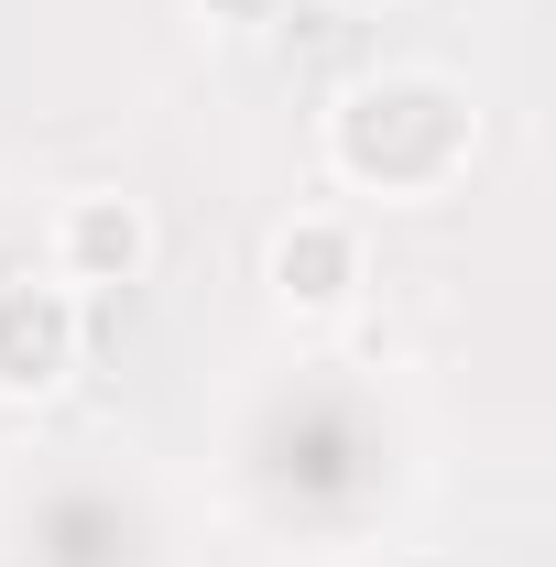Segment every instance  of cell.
Listing matches in <instances>:
<instances>
[{
    "label": "cell",
    "instance_id": "cell-1",
    "mask_svg": "<svg viewBox=\"0 0 556 567\" xmlns=\"http://www.w3.org/2000/svg\"><path fill=\"white\" fill-rule=\"evenodd\" d=\"M328 153H339V175L382 186V197H425L470 164V110L447 76H360L328 110Z\"/></svg>",
    "mask_w": 556,
    "mask_h": 567
},
{
    "label": "cell",
    "instance_id": "cell-2",
    "mask_svg": "<svg viewBox=\"0 0 556 567\" xmlns=\"http://www.w3.org/2000/svg\"><path fill=\"white\" fill-rule=\"evenodd\" d=\"M142 262H153L142 197H76V208L55 218V274L66 284H132Z\"/></svg>",
    "mask_w": 556,
    "mask_h": 567
},
{
    "label": "cell",
    "instance_id": "cell-3",
    "mask_svg": "<svg viewBox=\"0 0 556 567\" xmlns=\"http://www.w3.org/2000/svg\"><path fill=\"white\" fill-rule=\"evenodd\" d=\"M349 284H360V240L339 218H284L274 229V295L284 306L328 317V306H349Z\"/></svg>",
    "mask_w": 556,
    "mask_h": 567
},
{
    "label": "cell",
    "instance_id": "cell-4",
    "mask_svg": "<svg viewBox=\"0 0 556 567\" xmlns=\"http://www.w3.org/2000/svg\"><path fill=\"white\" fill-rule=\"evenodd\" d=\"M66 339H76L66 295H33V284H11V295H0V393H33V382H55V371H66Z\"/></svg>",
    "mask_w": 556,
    "mask_h": 567
},
{
    "label": "cell",
    "instance_id": "cell-5",
    "mask_svg": "<svg viewBox=\"0 0 556 567\" xmlns=\"http://www.w3.org/2000/svg\"><path fill=\"white\" fill-rule=\"evenodd\" d=\"M208 11H218V22H274L284 0H208Z\"/></svg>",
    "mask_w": 556,
    "mask_h": 567
},
{
    "label": "cell",
    "instance_id": "cell-6",
    "mask_svg": "<svg viewBox=\"0 0 556 567\" xmlns=\"http://www.w3.org/2000/svg\"><path fill=\"white\" fill-rule=\"evenodd\" d=\"M339 11H371V0H339Z\"/></svg>",
    "mask_w": 556,
    "mask_h": 567
}]
</instances>
